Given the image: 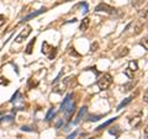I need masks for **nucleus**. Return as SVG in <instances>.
Instances as JSON below:
<instances>
[{"label": "nucleus", "mask_w": 148, "mask_h": 139, "mask_svg": "<svg viewBox=\"0 0 148 139\" xmlns=\"http://www.w3.org/2000/svg\"><path fill=\"white\" fill-rule=\"evenodd\" d=\"M75 110V102L73 101V94H68L61 105V111L67 116H71Z\"/></svg>", "instance_id": "nucleus-1"}, {"label": "nucleus", "mask_w": 148, "mask_h": 139, "mask_svg": "<svg viewBox=\"0 0 148 139\" xmlns=\"http://www.w3.org/2000/svg\"><path fill=\"white\" fill-rule=\"evenodd\" d=\"M112 84V76L110 75V74H103L100 78H99V80H98V86H99V89L100 90H106V89H109V86Z\"/></svg>", "instance_id": "nucleus-2"}, {"label": "nucleus", "mask_w": 148, "mask_h": 139, "mask_svg": "<svg viewBox=\"0 0 148 139\" xmlns=\"http://www.w3.org/2000/svg\"><path fill=\"white\" fill-rule=\"evenodd\" d=\"M42 53L47 55L49 61H52V59H54L56 54H57V48L51 46L48 42H43L42 43Z\"/></svg>", "instance_id": "nucleus-3"}, {"label": "nucleus", "mask_w": 148, "mask_h": 139, "mask_svg": "<svg viewBox=\"0 0 148 139\" xmlns=\"http://www.w3.org/2000/svg\"><path fill=\"white\" fill-rule=\"evenodd\" d=\"M95 11L96 12H106V14H109V15H116L117 14L116 9L108 5V4H105V3H100L99 5L95 7Z\"/></svg>", "instance_id": "nucleus-4"}, {"label": "nucleus", "mask_w": 148, "mask_h": 139, "mask_svg": "<svg viewBox=\"0 0 148 139\" xmlns=\"http://www.w3.org/2000/svg\"><path fill=\"white\" fill-rule=\"evenodd\" d=\"M31 31H32V29H31V26H26L24 30H22L21 32H20V35H18L17 37H16V43H22L24 41L29 37V35L31 33Z\"/></svg>", "instance_id": "nucleus-5"}, {"label": "nucleus", "mask_w": 148, "mask_h": 139, "mask_svg": "<svg viewBox=\"0 0 148 139\" xmlns=\"http://www.w3.org/2000/svg\"><path fill=\"white\" fill-rule=\"evenodd\" d=\"M45 11H46V9H40V10H37L35 12H31L30 15H27V16H25L24 18H22V21L20 22V24H24V22H26V21H30L31 18H35L36 16H38V15H41V14H43Z\"/></svg>", "instance_id": "nucleus-6"}, {"label": "nucleus", "mask_w": 148, "mask_h": 139, "mask_svg": "<svg viewBox=\"0 0 148 139\" xmlns=\"http://www.w3.org/2000/svg\"><path fill=\"white\" fill-rule=\"evenodd\" d=\"M146 20L147 18H140V20L136 22V25H135V35H138V33H141L142 32L143 25L146 24Z\"/></svg>", "instance_id": "nucleus-7"}, {"label": "nucleus", "mask_w": 148, "mask_h": 139, "mask_svg": "<svg viewBox=\"0 0 148 139\" xmlns=\"http://www.w3.org/2000/svg\"><path fill=\"white\" fill-rule=\"evenodd\" d=\"M141 123H142V117H141V114H140V116H136V117H132L131 119H130V126H131L132 128H137Z\"/></svg>", "instance_id": "nucleus-8"}, {"label": "nucleus", "mask_w": 148, "mask_h": 139, "mask_svg": "<svg viewBox=\"0 0 148 139\" xmlns=\"http://www.w3.org/2000/svg\"><path fill=\"white\" fill-rule=\"evenodd\" d=\"M89 25H90V18L89 17H84V20H83L82 24H80L79 30L80 31H86L88 27H89Z\"/></svg>", "instance_id": "nucleus-9"}, {"label": "nucleus", "mask_w": 148, "mask_h": 139, "mask_svg": "<svg viewBox=\"0 0 148 139\" xmlns=\"http://www.w3.org/2000/svg\"><path fill=\"white\" fill-rule=\"evenodd\" d=\"M35 43H36V37H35L34 40H31V42L27 44L26 50H25V53H26V54H31L32 52H34V46H35Z\"/></svg>", "instance_id": "nucleus-10"}, {"label": "nucleus", "mask_w": 148, "mask_h": 139, "mask_svg": "<svg viewBox=\"0 0 148 139\" xmlns=\"http://www.w3.org/2000/svg\"><path fill=\"white\" fill-rule=\"evenodd\" d=\"M86 112V107L84 106V107H82L80 108V111H79V113H78V116H77V119L74 121V124H78L80 121H82V118H83V114H84Z\"/></svg>", "instance_id": "nucleus-11"}, {"label": "nucleus", "mask_w": 148, "mask_h": 139, "mask_svg": "<svg viewBox=\"0 0 148 139\" xmlns=\"http://www.w3.org/2000/svg\"><path fill=\"white\" fill-rule=\"evenodd\" d=\"M116 119H117V117H114V118H111V119H109V121H106L105 123H103V124H101V126H99L98 128H96V131H101V129H104V128H106V127H108V126H110V124H111V123H112V122H115V121H116Z\"/></svg>", "instance_id": "nucleus-12"}, {"label": "nucleus", "mask_w": 148, "mask_h": 139, "mask_svg": "<svg viewBox=\"0 0 148 139\" xmlns=\"http://www.w3.org/2000/svg\"><path fill=\"white\" fill-rule=\"evenodd\" d=\"M132 99H133V97H127V99H125L123 101H122V102L121 104H120L119 106H117V111H120V110H122L123 107H125V106H127L130 102H131V101H132Z\"/></svg>", "instance_id": "nucleus-13"}, {"label": "nucleus", "mask_w": 148, "mask_h": 139, "mask_svg": "<svg viewBox=\"0 0 148 139\" xmlns=\"http://www.w3.org/2000/svg\"><path fill=\"white\" fill-rule=\"evenodd\" d=\"M133 86H135V82H133V81H130V82H127V84H125V85H123L122 91H123V92L131 91V90L133 89Z\"/></svg>", "instance_id": "nucleus-14"}, {"label": "nucleus", "mask_w": 148, "mask_h": 139, "mask_svg": "<svg viewBox=\"0 0 148 139\" xmlns=\"http://www.w3.org/2000/svg\"><path fill=\"white\" fill-rule=\"evenodd\" d=\"M130 53V50H128V48L127 47H125V48H121L120 49V53L116 55L117 58H122V57H126V55Z\"/></svg>", "instance_id": "nucleus-15"}, {"label": "nucleus", "mask_w": 148, "mask_h": 139, "mask_svg": "<svg viewBox=\"0 0 148 139\" xmlns=\"http://www.w3.org/2000/svg\"><path fill=\"white\" fill-rule=\"evenodd\" d=\"M128 69H131L132 72H136V70H138V65H137V62H135V61H131L128 63Z\"/></svg>", "instance_id": "nucleus-16"}, {"label": "nucleus", "mask_w": 148, "mask_h": 139, "mask_svg": "<svg viewBox=\"0 0 148 139\" xmlns=\"http://www.w3.org/2000/svg\"><path fill=\"white\" fill-rule=\"evenodd\" d=\"M54 116V110L53 108H49V111L47 112V114H46V121H51V119H52V117Z\"/></svg>", "instance_id": "nucleus-17"}, {"label": "nucleus", "mask_w": 148, "mask_h": 139, "mask_svg": "<svg viewBox=\"0 0 148 139\" xmlns=\"http://www.w3.org/2000/svg\"><path fill=\"white\" fill-rule=\"evenodd\" d=\"M143 1H145V0H131V5L135 6V7H138V6L142 5Z\"/></svg>", "instance_id": "nucleus-18"}, {"label": "nucleus", "mask_w": 148, "mask_h": 139, "mask_svg": "<svg viewBox=\"0 0 148 139\" xmlns=\"http://www.w3.org/2000/svg\"><path fill=\"white\" fill-rule=\"evenodd\" d=\"M100 118H103V116H89L88 121L89 122H96V121H99Z\"/></svg>", "instance_id": "nucleus-19"}, {"label": "nucleus", "mask_w": 148, "mask_h": 139, "mask_svg": "<svg viewBox=\"0 0 148 139\" xmlns=\"http://www.w3.org/2000/svg\"><path fill=\"white\" fill-rule=\"evenodd\" d=\"M21 131L24 132H36V129L34 127H29V126H22L21 127Z\"/></svg>", "instance_id": "nucleus-20"}, {"label": "nucleus", "mask_w": 148, "mask_h": 139, "mask_svg": "<svg viewBox=\"0 0 148 139\" xmlns=\"http://www.w3.org/2000/svg\"><path fill=\"white\" fill-rule=\"evenodd\" d=\"M125 74H126V75H127L130 79H132V78H133V72L131 70V69H128V68L126 69V70H125Z\"/></svg>", "instance_id": "nucleus-21"}, {"label": "nucleus", "mask_w": 148, "mask_h": 139, "mask_svg": "<svg viewBox=\"0 0 148 139\" xmlns=\"http://www.w3.org/2000/svg\"><path fill=\"white\" fill-rule=\"evenodd\" d=\"M0 85H9V80H6L5 78H3V76H0Z\"/></svg>", "instance_id": "nucleus-22"}, {"label": "nucleus", "mask_w": 148, "mask_h": 139, "mask_svg": "<svg viewBox=\"0 0 148 139\" xmlns=\"http://www.w3.org/2000/svg\"><path fill=\"white\" fill-rule=\"evenodd\" d=\"M98 47H99L98 42L92 43V44H91V47H90V52H95V50H98Z\"/></svg>", "instance_id": "nucleus-23"}, {"label": "nucleus", "mask_w": 148, "mask_h": 139, "mask_svg": "<svg viewBox=\"0 0 148 139\" xmlns=\"http://www.w3.org/2000/svg\"><path fill=\"white\" fill-rule=\"evenodd\" d=\"M5 22H6V17L4 15H0V27L5 25Z\"/></svg>", "instance_id": "nucleus-24"}, {"label": "nucleus", "mask_w": 148, "mask_h": 139, "mask_svg": "<svg viewBox=\"0 0 148 139\" xmlns=\"http://www.w3.org/2000/svg\"><path fill=\"white\" fill-rule=\"evenodd\" d=\"M18 94H20V91H18V90H17V91L15 92V94H14V95H12V97H11V99H10V102H14V101H15V100L17 99V96H18Z\"/></svg>", "instance_id": "nucleus-25"}, {"label": "nucleus", "mask_w": 148, "mask_h": 139, "mask_svg": "<svg viewBox=\"0 0 148 139\" xmlns=\"http://www.w3.org/2000/svg\"><path fill=\"white\" fill-rule=\"evenodd\" d=\"M79 5L84 7V10H83V14H86V12H88V4H86V3H82V4H79Z\"/></svg>", "instance_id": "nucleus-26"}, {"label": "nucleus", "mask_w": 148, "mask_h": 139, "mask_svg": "<svg viewBox=\"0 0 148 139\" xmlns=\"http://www.w3.org/2000/svg\"><path fill=\"white\" fill-rule=\"evenodd\" d=\"M77 134H78V132H74V133H72L71 136H69V137H68L67 139H74V138L77 137Z\"/></svg>", "instance_id": "nucleus-27"}, {"label": "nucleus", "mask_w": 148, "mask_h": 139, "mask_svg": "<svg viewBox=\"0 0 148 139\" xmlns=\"http://www.w3.org/2000/svg\"><path fill=\"white\" fill-rule=\"evenodd\" d=\"M1 121H12V117L11 116H8V117H4Z\"/></svg>", "instance_id": "nucleus-28"}, {"label": "nucleus", "mask_w": 148, "mask_h": 139, "mask_svg": "<svg viewBox=\"0 0 148 139\" xmlns=\"http://www.w3.org/2000/svg\"><path fill=\"white\" fill-rule=\"evenodd\" d=\"M145 102H147V92L145 94Z\"/></svg>", "instance_id": "nucleus-29"}, {"label": "nucleus", "mask_w": 148, "mask_h": 139, "mask_svg": "<svg viewBox=\"0 0 148 139\" xmlns=\"http://www.w3.org/2000/svg\"><path fill=\"white\" fill-rule=\"evenodd\" d=\"M90 139H92V138H90Z\"/></svg>", "instance_id": "nucleus-30"}]
</instances>
